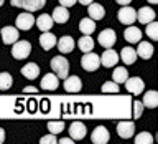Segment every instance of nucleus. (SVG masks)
Returning a JSON list of instances; mask_svg holds the SVG:
<instances>
[{"label":"nucleus","mask_w":158,"mask_h":144,"mask_svg":"<svg viewBox=\"0 0 158 144\" xmlns=\"http://www.w3.org/2000/svg\"><path fill=\"white\" fill-rule=\"evenodd\" d=\"M58 142H59V144H73L74 139H73V137H61Z\"/></svg>","instance_id":"obj_38"},{"label":"nucleus","mask_w":158,"mask_h":144,"mask_svg":"<svg viewBox=\"0 0 158 144\" xmlns=\"http://www.w3.org/2000/svg\"><path fill=\"white\" fill-rule=\"evenodd\" d=\"M99 45L104 48H112L114 45H115L117 42V35L115 32H114L112 28H106V30H102L101 33H99Z\"/></svg>","instance_id":"obj_7"},{"label":"nucleus","mask_w":158,"mask_h":144,"mask_svg":"<svg viewBox=\"0 0 158 144\" xmlns=\"http://www.w3.org/2000/svg\"><path fill=\"white\" fill-rule=\"evenodd\" d=\"M46 128L51 134H59L64 131V121H48Z\"/></svg>","instance_id":"obj_32"},{"label":"nucleus","mask_w":158,"mask_h":144,"mask_svg":"<svg viewBox=\"0 0 158 144\" xmlns=\"http://www.w3.org/2000/svg\"><path fill=\"white\" fill-rule=\"evenodd\" d=\"M33 25H35V17L31 15V12L18 13L17 20H15V27H17L18 30H25V32H28Z\"/></svg>","instance_id":"obj_8"},{"label":"nucleus","mask_w":158,"mask_h":144,"mask_svg":"<svg viewBox=\"0 0 158 144\" xmlns=\"http://www.w3.org/2000/svg\"><path fill=\"white\" fill-rule=\"evenodd\" d=\"M137 52L133 50L132 47H125V48H122V52H120V60L125 65H133L137 61Z\"/></svg>","instance_id":"obj_25"},{"label":"nucleus","mask_w":158,"mask_h":144,"mask_svg":"<svg viewBox=\"0 0 158 144\" xmlns=\"http://www.w3.org/2000/svg\"><path fill=\"white\" fill-rule=\"evenodd\" d=\"M142 104L145 108H156L158 106V93L155 91V89H150V91H147L145 94H143V99H142Z\"/></svg>","instance_id":"obj_24"},{"label":"nucleus","mask_w":158,"mask_h":144,"mask_svg":"<svg viewBox=\"0 0 158 144\" xmlns=\"http://www.w3.org/2000/svg\"><path fill=\"white\" fill-rule=\"evenodd\" d=\"M125 89L130 94H135V96H138V94L143 93V89H145V83H143L142 78H137V76H132V78H127L125 79Z\"/></svg>","instance_id":"obj_6"},{"label":"nucleus","mask_w":158,"mask_h":144,"mask_svg":"<svg viewBox=\"0 0 158 144\" xmlns=\"http://www.w3.org/2000/svg\"><path fill=\"white\" fill-rule=\"evenodd\" d=\"M40 142L41 144H54V142H58V139H56V134H46V136H41V139H40Z\"/></svg>","instance_id":"obj_36"},{"label":"nucleus","mask_w":158,"mask_h":144,"mask_svg":"<svg viewBox=\"0 0 158 144\" xmlns=\"http://www.w3.org/2000/svg\"><path fill=\"white\" fill-rule=\"evenodd\" d=\"M31 53V43L27 40H17L12 47V56L15 60H25Z\"/></svg>","instance_id":"obj_2"},{"label":"nucleus","mask_w":158,"mask_h":144,"mask_svg":"<svg viewBox=\"0 0 158 144\" xmlns=\"http://www.w3.org/2000/svg\"><path fill=\"white\" fill-rule=\"evenodd\" d=\"M40 45H41L44 52H48V50H51L56 45V37L51 32H43L41 37H40Z\"/></svg>","instance_id":"obj_23"},{"label":"nucleus","mask_w":158,"mask_h":144,"mask_svg":"<svg viewBox=\"0 0 158 144\" xmlns=\"http://www.w3.org/2000/svg\"><path fill=\"white\" fill-rule=\"evenodd\" d=\"M135 123L133 121H120L117 124V134L122 139H130L135 134Z\"/></svg>","instance_id":"obj_10"},{"label":"nucleus","mask_w":158,"mask_h":144,"mask_svg":"<svg viewBox=\"0 0 158 144\" xmlns=\"http://www.w3.org/2000/svg\"><path fill=\"white\" fill-rule=\"evenodd\" d=\"M143 109H145V106L142 104V101H133V119H138L142 116Z\"/></svg>","instance_id":"obj_35"},{"label":"nucleus","mask_w":158,"mask_h":144,"mask_svg":"<svg viewBox=\"0 0 158 144\" xmlns=\"http://www.w3.org/2000/svg\"><path fill=\"white\" fill-rule=\"evenodd\" d=\"M49 65H51L53 71H54V74H56L58 78L64 79V78L68 76V73H69V61L63 56V55L53 56L51 61H49Z\"/></svg>","instance_id":"obj_1"},{"label":"nucleus","mask_w":158,"mask_h":144,"mask_svg":"<svg viewBox=\"0 0 158 144\" xmlns=\"http://www.w3.org/2000/svg\"><path fill=\"white\" fill-rule=\"evenodd\" d=\"M59 86V78L54 73H46L41 78V83H40V88L44 89V91H54Z\"/></svg>","instance_id":"obj_11"},{"label":"nucleus","mask_w":158,"mask_h":144,"mask_svg":"<svg viewBox=\"0 0 158 144\" xmlns=\"http://www.w3.org/2000/svg\"><path fill=\"white\" fill-rule=\"evenodd\" d=\"M87 13H89V17H91L92 20H102L104 17H106V8L102 7L101 3H97V2H91L87 5Z\"/></svg>","instance_id":"obj_18"},{"label":"nucleus","mask_w":158,"mask_h":144,"mask_svg":"<svg viewBox=\"0 0 158 144\" xmlns=\"http://www.w3.org/2000/svg\"><path fill=\"white\" fill-rule=\"evenodd\" d=\"M135 142L137 144H152L153 142V136L150 133L143 131V133H138L135 136Z\"/></svg>","instance_id":"obj_33"},{"label":"nucleus","mask_w":158,"mask_h":144,"mask_svg":"<svg viewBox=\"0 0 158 144\" xmlns=\"http://www.w3.org/2000/svg\"><path fill=\"white\" fill-rule=\"evenodd\" d=\"M23 91H25V93H36L38 89H36V88H33V86H27V88L23 89Z\"/></svg>","instance_id":"obj_39"},{"label":"nucleus","mask_w":158,"mask_h":144,"mask_svg":"<svg viewBox=\"0 0 158 144\" xmlns=\"http://www.w3.org/2000/svg\"><path fill=\"white\" fill-rule=\"evenodd\" d=\"M12 84H13L12 74L7 73V71H2V73H0V91H7V89L12 88Z\"/></svg>","instance_id":"obj_30"},{"label":"nucleus","mask_w":158,"mask_h":144,"mask_svg":"<svg viewBox=\"0 0 158 144\" xmlns=\"http://www.w3.org/2000/svg\"><path fill=\"white\" fill-rule=\"evenodd\" d=\"M128 78V71H127V68L125 66H117L115 70H114V73H112V81H115L117 84L118 83H125V79Z\"/></svg>","instance_id":"obj_28"},{"label":"nucleus","mask_w":158,"mask_h":144,"mask_svg":"<svg viewBox=\"0 0 158 144\" xmlns=\"http://www.w3.org/2000/svg\"><path fill=\"white\" fill-rule=\"evenodd\" d=\"M81 66L86 70V71H96L101 66V56L94 52H87L84 53V56L81 60Z\"/></svg>","instance_id":"obj_4"},{"label":"nucleus","mask_w":158,"mask_h":144,"mask_svg":"<svg viewBox=\"0 0 158 144\" xmlns=\"http://www.w3.org/2000/svg\"><path fill=\"white\" fill-rule=\"evenodd\" d=\"M117 63H118V53L115 52V50L106 48V52H104L102 56H101V66L114 68Z\"/></svg>","instance_id":"obj_12"},{"label":"nucleus","mask_w":158,"mask_h":144,"mask_svg":"<svg viewBox=\"0 0 158 144\" xmlns=\"http://www.w3.org/2000/svg\"><path fill=\"white\" fill-rule=\"evenodd\" d=\"M51 18L54 23H66L69 20V10L66 7H63V5H59V7H56L53 10Z\"/></svg>","instance_id":"obj_21"},{"label":"nucleus","mask_w":158,"mask_h":144,"mask_svg":"<svg viewBox=\"0 0 158 144\" xmlns=\"http://www.w3.org/2000/svg\"><path fill=\"white\" fill-rule=\"evenodd\" d=\"M155 17H156L155 10L150 8V7H142V8L137 10V20L140 23H143V25L150 23L152 20H155Z\"/></svg>","instance_id":"obj_17"},{"label":"nucleus","mask_w":158,"mask_h":144,"mask_svg":"<svg viewBox=\"0 0 158 144\" xmlns=\"http://www.w3.org/2000/svg\"><path fill=\"white\" fill-rule=\"evenodd\" d=\"M115 2H117L118 5H130L132 0H115Z\"/></svg>","instance_id":"obj_40"},{"label":"nucleus","mask_w":158,"mask_h":144,"mask_svg":"<svg viewBox=\"0 0 158 144\" xmlns=\"http://www.w3.org/2000/svg\"><path fill=\"white\" fill-rule=\"evenodd\" d=\"M142 30L138 27H133V25H127L125 32H123V37L128 43H138L142 40Z\"/></svg>","instance_id":"obj_19"},{"label":"nucleus","mask_w":158,"mask_h":144,"mask_svg":"<svg viewBox=\"0 0 158 144\" xmlns=\"http://www.w3.org/2000/svg\"><path fill=\"white\" fill-rule=\"evenodd\" d=\"M64 91L66 93H79L82 89V81H81V78L79 76H66L64 78Z\"/></svg>","instance_id":"obj_13"},{"label":"nucleus","mask_w":158,"mask_h":144,"mask_svg":"<svg viewBox=\"0 0 158 144\" xmlns=\"http://www.w3.org/2000/svg\"><path fill=\"white\" fill-rule=\"evenodd\" d=\"M22 74L27 79H35L40 74V66H38L36 63H27L22 68Z\"/></svg>","instance_id":"obj_26"},{"label":"nucleus","mask_w":158,"mask_h":144,"mask_svg":"<svg viewBox=\"0 0 158 144\" xmlns=\"http://www.w3.org/2000/svg\"><path fill=\"white\" fill-rule=\"evenodd\" d=\"M76 2H77V0H59V5L69 8V7H73V5H76Z\"/></svg>","instance_id":"obj_37"},{"label":"nucleus","mask_w":158,"mask_h":144,"mask_svg":"<svg viewBox=\"0 0 158 144\" xmlns=\"http://www.w3.org/2000/svg\"><path fill=\"white\" fill-rule=\"evenodd\" d=\"M101 91L102 93H112V94H115V93H118V84L115 83V81H107V83H104L102 84V88H101Z\"/></svg>","instance_id":"obj_34"},{"label":"nucleus","mask_w":158,"mask_h":144,"mask_svg":"<svg viewBox=\"0 0 158 144\" xmlns=\"http://www.w3.org/2000/svg\"><path fill=\"white\" fill-rule=\"evenodd\" d=\"M3 141H5V131H3L2 128H0V144H2Z\"/></svg>","instance_id":"obj_41"},{"label":"nucleus","mask_w":158,"mask_h":144,"mask_svg":"<svg viewBox=\"0 0 158 144\" xmlns=\"http://www.w3.org/2000/svg\"><path fill=\"white\" fill-rule=\"evenodd\" d=\"M0 35H2V42L5 45H13L18 40V37H20L17 27H3L2 32H0Z\"/></svg>","instance_id":"obj_15"},{"label":"nucleus","mask_w":158,"mask_h":144,"mask_svg":"<svg viewBox=\"0 0 158 144\" xmlns=\"http://www.w3.org/2000/svg\"><path fill=\"white\" fill-rule=\"evenodd\" d=\"M145 33H147V37H150L153 42H156L158 40V23L155 22V20H152L150 23H147L145 25Z\"/></svg>","instance_id":"obj_31"},{"label":"nucleus","mask_w":158,"mask_h":144,"mask_svg":"<svg viewBox=\"0 0 158 144\" xmlns=\"http://www.w3.org/2000/svg\"><path fill=\"white\" fill-rule=\"evenodd\" d=\"M77 2L81 3V5H89L91 2H94V0H77Z\"/></svg>","instance_id":"obj_42"},{"label":"nucleus","mask_w":158,"mask_h":144,"mask_svg":"<svg viewBox=\"0 0 158 144\" xmlns=\"http://www.w3.org/2000/svg\"><path fill=\"white\" fill-rule=\"evenodd\" d=\"M117 18L123 25H132L137 22V12L132 7H128V5H122V8L117 13Z\"/></svg>","instance_id":"obj_5"},{"label":"nucleus","mask_w":158,"mask_h":144,"mask_svg":"<svg viewBox=\"0 0 158 144\" xmlns=\"http://www.w3.org/2000/svg\"><path fill=\"white\" fill-rule=\"evenodd\" d=\"M3 2H5V0H0V7H2V5H3Z\"/></svg>","instance_id":"obj_44"},{"label":"nucleus","mask_w":158,"mask_h":144,"mask_svg":"<svg viewBox=\"0 0 158 144\" xmlns=\"http://www.w3.org/2000/svg\"><path fill=\"white\" fill-rule=\"evenodd\" d=\"M56 45H58V50L61 52V55H66V53H71L74 47H76V42H74L73 37L69 35H64L59 40H56Z\"/></svg>","instance_id":"obj_16"},{"label":"nucleus","mask_w":158,"mask_h":144,"mask_svg":"<svg viewBox=\"0 0 158 144\" xmlns=\"http://www.w3.org/2000/svg\"><path fill=\"white\" fill-rule=\"evenodd\" d=\"M77 47H79V50H81V52H84V53L92 52V50H94V40L89 37V35H84V37L79 38Z\"/></svg>","instance_id":"obj_29"},{"label":"nucleus","mask_w":158,"mask_h":144,"mask_svg":"<svg viewBox=\"0 0 158 144\" xmlns=\"http://www.w3.org/2000/svg\"><path fill=\"white\" fill-rule=\"evenodd\" d=\"M87 134V129H86V124L81 123V121H73L69 124V136H71L74 141H81V139L86 137Z\"/></svg>","instance_id":"obj_9"},{"label":"nucleus","mask_w":158,"mask_h":144,"mask_svg":"<svg viewBox=\"0 0 158 144\" xmlns=\"http://www.w3.org/2000/svg\"><path fill=\"white\" fill-rule=\"evenodd\" d=\"M137 52V56H140L143 60H148L153 56V45L150 42H138V48L135 50Z\"/></svg>","instance_id":"obj_22"},{"label":"nucleus","mask_w":158,"mask_h":144,"mask_svg":"<svg viewBox=\"0 0 158 144\" xmlns=\"http://www.w3.org/2000/svg\"><path fill=\"white\" fill-rule=\"evenodd\" d=\"M79 30H81V33H84V35L94 33V30H96V20H92L91 17L81 18V22H79Z\"/></svg>","instance_id":"obj_27"},{"label":"nucleus","mask_w":158,"mask_h":144,"mask_svg":"<svg viewBox=\"0 0 158 144\" xmlns=\"http://www.w3.org/2000/svg\"><path fill=\"white\" fill-rule=\"evenodd\" d=\"M147 2H150L152 5H155V3H158V0H147Z\"/></svg>","instance_id":"obj_43"},{"label":"nucleus","mask_w":158,"mask_h":144,"mask_svg":"<svg viewBox=\"0 0 158 144\" xmlns=\"http://www.w3.org/2000/svg\"><path fill=\"white\" fill-rule=\"evenodd\" d=\"M53 18L48 13H41L38 18H35V25L40 28V32H49L53 28Z\"/></svg>","instance_id":"obj_20"},{"label":"nucleus","mask_w":158,"mask_h":144,"mask_svg":"<svg viewBox=\"0 0 158 144\" xmlns=\"http://www.w3.org/2000/svg\"><path fill=\"white\" fill-rule=\"evenodd\" d=\"M109 139H110V133L104 126H97L91 134V141L94 144H106V142H109Z\"/></svg>","instance_id":"obj_14"},{"label":"nucleus","mask_w":158,"mask_h":144,"mask_svg":"<svg viewBox=\"0 0 158 144\" xmlns=\"http://www.w3.org/2000/svg\"><path fill=\"white\" fill-rule=\"evenodd\" d=\"M13 7H20L27 12H36L46 5V0H10Z\"/></svg>","instance_id":"obj_3"}]
</instances>
